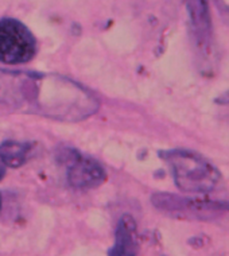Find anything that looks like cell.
Instances as JSON below:
<instances>
[{
  "label": "cell",
  "instance_id": "cell-1",
  "mask_svg": "<svg viewBox=\"0 0 229 256\" xmlns=\"http://www.w3.org/2000/svg\"><path fill=\"white\" fill-rule=\"evenodd\" d=\"M0 104L54 120L88 119L100 102L89 89L68 77L0 69Z\"/></svg>",
  "mask_w": 229,
  "mask_h": 256
},
{
  "label": "cell",
  "instance_id": "cell-2",
  "mask_svg": "<svg viewBox=\"0 0 229 256\" xmlns=\"http://www.w3.org/2000/svg\"><path fill=\"white\" fill-rule=\"evenodd\" d=\"M162 158L172 168L176 185L185 193L208 194L216 189L220 182L218 170L194 151H166Z\"/></svg>",
  "mask_w": 229,
  "mask_h": 256
},
{
  "label": "cell",
  "instance_id": "cell-3",
  "mask_svg": "<svg viewBox=\"0 0 229 256\" xmlns=\"http://www.w3.org/2000/svg\"><path fill=\"white\" fill-rule=\"evenodd\" d=\"M36 40L16 19H0V64L20 65L36 57Z\"/></svg>",
  "mask_w": 229,
  "mask_h": 256
},
{
  "label": "cell",
  "instance_id": "cell-4",
  "mask_svg": "<svg viewBox=\"0 0 229 256\" xmlns=\"http://www.w3.org/2000/svg\"><path fill=\"white\" fill-rule=\"evenodd\" d=\"M68 182L76 189H93L106 181V170L94 159L86 158L77 151H68Z\"/></svg>",
  "mask_w": 229,
  "mask_h": 256
},
{
  "label": "cell",
  "instance_id": "cell-5",
  "mask_svg": "<svg viewBox=\"0 0 229 256\" xmlns=\"http://www.w3.org/2000/svg\"><path fill=\"white\" fill-rule=\"evenodd\" d=\"M185 3L192 20L196 44L200 49L208 53L210 48L212 32V20L208 0H185Z\"/></svg>",
  "mask_w": 229,
  "mask_h": 256
},
{
  "label": "cell",
  "instance_id": "cell-6",
  "mask_svg": "<svg viewBox=\"0 0 229 256\" xmlns=\"http://www.w3.org/2000/svg\"><path fill=\"white\" fill-rule=\"evenodd\" d=\"M110 256H136V226L132 217L123 216L116 230V242Z\"/></svg>",
  "mask_w": 229,
  "mask_h": 256
},
{
  "label": "cell",
  "instance_id": "cell-7",
  "mask_svg": "<svg viewBox=\"0 0 229 256\" xmlns=\"http://www.w3.org/2000/svg\"><path fill=\"white\" fill-rule=\"evenodd\" d=\"M34 146L28 142L6 140L0 144V164L4 168H18L26 164Z\"/></svg>",
  "mask_w": 229,
  "mask_h": 256
},
{
  "label": "cell",
  "instance_id": "cell-8",
  "mask_svg": "<svg viewBox=\"0 0 229 256\" xmlns=\"http://www.w3.org/2000/svg\"><path fill=\"white\" fill-rule=\"evenodd\" d=\"M217 7L220 10L221 15L224 16L229 23V0H214Z\"/></svg>",
  "mask_w": 229,
  "mask_h": 256
},
{
  "label": "cell",
  "instance_id": "cell-9",
  "mask_svg": "<svg viewBox=\"0 0 229 256\" xmlns=\"http://www.w3.org/2000/svg\"><path fill=\"white\" fill-rule=\"evenodd\" d=\"M4 174H6V170H4V166L0 164V181L4 178Z\"/></svg>",
  "mask_w": 229,
  "mask_h": 256
},
{
  "label": "cell",
  "instance_id": "cell-10",
  "mask_svg": "<svg viewBox=\"0 0 229 256\" xmlns=\"http://www.w3.org/2000/svg\"><path fill=\"white\" fill-rule=\"evenodd\" d=\"M222 102H224V104H229V93L228 94H225L224 98H222Z\"/></svg>",
  "mask_w": 229,
  "mask_h": 256
},
{
  "label": "cell",
  "instance_id": "cell-11",
  "mask_svg": "<svg viewBox=\"0 0 229 256\" xmlns=\"http://www.w3.org/2000/svg\"><path fill=\"white\" fill-rule=\"evenodd\" d=\"M2 205H3V198H2V194H0V210H2Z\"/></svg>",
  "mask_w": 229,
  "mask_h": 256
}]
</instances>
